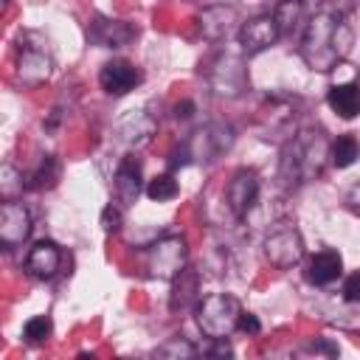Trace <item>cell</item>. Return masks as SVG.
<instances>
[{
	"label": "cell",
	"mask_w": 360,
	"mask_h": 360,
	"mask_svg": "<svg viewBox=\"0 0 360 360\" xmlns=\"http://www.w3.org/2000/svg\"><path fill=\"white\" fill-rule=\"evenodd\" d=\"M349 51H352V28L343 20V14L318 11L307 20L298 45V53L307 68L318 73H329L346 59Z\"/></svg>",
	"instance_id": "6da1fadb"
},
{
	"label": "cell",
	"mask_w": 360,
	"mask_h": 360,
	"mask_svg": "<svg viewBox=\"0 0 360 360\" xmlns=\"http://www.w3.org/2000/svg\"><path fill=\"white\" fill-rule=\"evenodd\" d=\"M329 141L321 129H301L287 141L281 155V180L287 186H301L315 177H321L326 158H329Z\"/></svg>",
	"instance_id": "7a4b0ae2"
},
{
	"label": "cell",
	"mask_w": 360,
	"mask_h": 360,
	"mask_svg": "<svg viewBox=\"0 0 360 360\" xmlns=\"http://www.w3.org/2000/svg\"><path fill=\"white\" fill-rule=\"evenodd\" d=\"M194 315H197L200 332L208 340H219V338H231L239 329L242 307L228 292H211V295L200 298V304L194 307Z\"/></svg>",
	"instance_id": "3957f363"
},
{
	"label": "cell",
	"mask_w": 360,
	"mask_h": 360,
	"mask_svg": "<svg viewBox=\"0 0 360 360\" xmlns=\"http://www.w3.org/2000/svg\"><path fill=\"white\" fill-rule=\"evenodd\" d=\"M53 73V56L48 51V42H42L34 34H22L17 42V79L25 87H37L48 82Z\"/></svg>",
	"instance_id": "277c9868"
},
{
	"label": "cell",
	"mask_w": 360,
	"mask_h": 360,
	"mask_svg": "<svg viewBox=\"0 0 360 360\" xmlns=\"http://www.w3.org/2000/svg\"><path fill=\"white\" fill-rule=\"evenodd\" d=\"M205 79L211 84V90L222 98H236L245 87H248V70L245 62L228 51H219L208 59L205 65Z\"/></svg>",
	"instance_id": "5b68a950"
},
{
	"label": "cell",
	"mask_w": 360,
	"mask_h": 360,
	"mask_svg": "<svg viewBox=\"0 0 360 360\" xmlns=\"http://www.w3.org/2000/svg\"><path fill=\"white\" fill-rule=\"evenodd\" d=\"M186 259H188L186 239L177 233H169L146 250V273H149V278L172 281L180 270H186Z\"/></svg>",
	"instance_id": "8992f818"
},
{
	"label": "cell",
	"mask_w": 360,
	"mask_h": 360,
	"mask_svg": "<svg viewBox=\"0 0 360 360\" xmlns=\"http://www.w3.org/2000/svg\"><path fill=\"white\" fill-rule=\"evenodd\" d=\"M191 160L200 163H214L219 160L231 146H233V127L225 121H211L205 127H200L188 141H186Z\"/></svg>",
	"instance_id": "52a82bcc"
},
{
	"label": "cell",
	"mask_w": 360,
	"mask_h": 360,
	"mask_svg": "<svg viewBox=\"0 0 360 360\" xmlns=\"http://www.w3.org/2000/svg\"><path fill=\"white\" fill-rule=\"evenodd\" d=\"M264 259L273 267H278V270L295 267L304 259V239H301V233L295 228H290V225L267 233V239H264Z\"/></svg>",
	"instance_id": "ba28073f"
},
{
	"label": "cell",
	"mask_w": 360,
	"mask_h": 360,
	"mask_svg": "<svg viewBox=\"0 0 360 360\" xmlns=\"http://www.w3.org/2000/svg\"><path fill=\"white\" fill-rule=\"evenodd\" d=\"M259 191H262V183H259V174L253 169L233 172V177L228 180V188H225V202H228L231 214L239 219L248 217V211L259 200Z\"/></svg>",
	"instance_id": "9c48e42d"
},
{
	"label": "cell",
	"mask_w": 360,
	"mask_h": 360,
	"mask_svg": "<svg viewBox=\"0 0 360 360\" xmlns=\"http://www.w3.org/2000/svg\"><path fill=\"white\" fill-rule=\"evenodd\" d=\"M278 37H281V28L273 14H259L248 22H242V28H239V45H242V53H248V56L267 51L270 45L278 42Z\"/></svg>",
	"instance_id": "30bf717a"
},
{
	"label": "cell",
	"mask_w": 360,
	"mask_h": 360,
	"mask_svg": "<svg viewBox=\"0 0 360 360\" xmlns=\"http://www.w3.org/2000/svg\"><path fill=\"white\" fill-rule=\"evenodd\" d=\"M31 236V214L17 200H3L0 205V245L6 250L22 245Z\"/></svg>",
	"instance_id": "8fae6325"
},
{
	"label": "cell",
	"mask_w": 360,
	"mask_h": 360,
	"mask_svg": "<svg viewBox=\"0 0 360 360\" xmlns=\"http://www.w3.org/2000/svg\"><path fill=\"white\" fill-rule=\"evenodd\" d=\"M138 37V28L112 17H93L87 25V39L96 48H124Z\"/></svg>",
	"instance_id": "7c38bea8"
},
{
	"label": "cell",
	"mask_w": 360,
	"mask_h": 360,
	"mask_svg": "<svg viewBox=\"0 0 360 360\" xmlns=\"http://www.w3.org/2000/svg\"><path fill=\"white\" fill-rule=\"evenodd\" d=\"M141 82H143V73L127 59H110L101 65V73H98V84L110 96H124L135 90Z\"/></svg>",
	"instance_id": "4fadbf2b"
},
{
	"label": "cell",
	"mask_w": 360,
	"mask_h": 360,
	"mask_svg": "<svg viewBox=\"0 0 360 360\" xmlns=\"http://www.w3.org/2000/svg\"><path fill=\"white\" fill-rule=\"evenodd\" d=\"M22 267L34 278H53L59 273V267H62V250H59V245L51 242V239L34 242L31 250L25 253Z\"/></svg>",
	"instance_id": "5bb4252c"
},
{
	"label": "cell",
	"mask_w": 360,
	"mask_h": 360,
	"mask_svg": "<svg viewBox=\"0 0 360 360\" xmlns=\"http://www.w3.org/2000/svg\"><path fill=\"white\" fill-rule=\"evenodd\" d=\"M112 194L124 205H132L138 200V194H141V158L138 155L121 158L115 177H112Z\"/></svg>",
	"instance_id": "9a60e30c"
},
{
	"label": "cell",
	"mask_w": 360,
	"mask_h": 360,
	"mask_svg": "<svg viewBox=\"0 0 360 360\" xmlns=\"http://www.w3.org/2000/svg\"><path fill=\"white\" fill-rule=\"evenodd\" d=\"M340 273H343V259H340V253H338V250H332V248L318 250L315 256H309L307 270H304L307 281H309V284H315V287H326V284L338 281V278H340Z\"/></svg>",
	"instance_id": "2e32d148"
},
{
	"label": "cell",
	"mask_w": 360,
	"mask_h": 360,
	"mask_svg": "<svg viewBox=\"0 0 360 360\" xmlns=\"http://www.w3.org/2000/svg\"><path fill=\"white\" fill-rule=\"evenodd\" d=\"M172 295H169V309L172 312H183V309H191L200 304V278L191 267L180 270L174 278H172Z\"/></svg>",
	"instance_id": "e0dca14e"
},
{
	"label": "cell",
	"mask_w": 360,
	"mask_h": 360,
	"mask_svg": "<svg viewBox=\"0 0 360 360\" xmlns=\"http://www.w3.org/2000/svg\"><path fill=\"white\" fill-rule=\"evenodd\" d=\"M326 104H329L332 112L340 115V118H354V115H360V84H357V82L332 84L329 93H326Z\"/></svg>",
	"instance_id": "ac0fdd59"
},
{
	"label": "cell",
	"mask_w": 360,
	"mask_h": 360,
	"mask_svg": "<svg viewBox=\"0 0 360 360\" xmlns=\"http://www.w3.org/2000/svg\"><path fill=\"white\" fill-rule=\"evenodd\" d=\"M118 135L127 146H143L152 135H155V121L149 112L138 110V112H129L121 124H118Z\"/></svg>",
	"instance_id": "d6986e66"
},
{
	"label": "cell",
	"mask_w": 360,
	"mask_h": 360,
	"mask_svg": "<svg viewBox=\"0 0 360 360\" xmlns=\"http://www.w3.org/2000/svg\"><path fill=\"white\" fill-rule=\"evenodd\" d=\"M200 25L208 39H225L236 25V11L228 6H214L200 17Z\"/></svg>",
	"instance_id": "ffe728a7"
},
{
	"label": "cell",
	"mask_w": 360,
	"mask_h": 360,
	"mask_svg": "<svg viewBox=\"0 0 360 360\" xmlns=\"http://www.w3.org/2000/svg\"><path fill=\"white\" fill-rule=\"evenodd\" d=\"M329 158L338 169H349L360 158V141L354 135H338L329 146Z\"/></svg>",
	"instance_id": "44dd1931"
},
{
	"label": "cell",
	"mask_w": 360,
	"mask_h": 360,
	"mask_svg": "<svg viewBox=\"0 0 360 360\" xmlns=\"http://www.w3.org/2000/svg\"><path fill=\"white\" fill-rule=\"evenodd\" d=\"M59 180V160L53 155H45L39 166L28 174V188H51Z\"/></svg>",
	"instance_id": "7402d4cb"
},
{
	"label": "cell",
	"mask_w": 360,
	"mask_h": 360,
	"mask_svg": "<svg viewBox=\"0 0 360 360\" xmlns=\"http://www.w3.org/2000/svg\"><path fill=\"white\" fill-rule=\"evenodd\" d=\"M304 11H307L304 0H281L278 8H276V14H273L276 22H278V28H281V34L292 31V28L304 20Z\"/></svg>",
	"instance_id": "603a6c76"
},
{
	"label": "cell",
	"mask_w": 360,
	"mask_h": 360,
	"mask_svg": "<svg viewBox=\"0 0 360 360\" xmlns=\"http://www.w3.org/2000/svg\"><path fill=\"white\" fill-rule=\"evenodd\" d=\"M177 194H180V186H177V180L172 174H158V177H152L146 183V197L155 200V202H169Z\"/></svg>",
	"instance_id": "cb8c5ba5"
},
{
	"label": "cell",
	"mask_w": 360,
	"mask_h": 360,
	"mask_svg": "<svg viewBox=\"0 0 360 360\" xmlns=\"http://www.w3.org/2000/svg\"><path fill=\"white\" fill-rule=\"evenodd\" d=\"M51 332H53V323H51L48 315H34V318H28L25 326H22V338H25L28 343H34V346L45 343V340L51 338Z\"/></svg>",
	"instance_id": "d4e9b609"
},
{
	"label": "cell",
	"mask_w": 360,
	"mask_h": 360,
	"mask_svg": "<svg viewBox=\"0 0 360 360\" xmlns=\"http://www.w3.org/2000/svg\"><path fill=\"white\" fill-rule=\"evenodd\" d=\"M155 354H158V357H194L197 349H194L186 338H169Z\"/></svg>",
	"instance_id": "484cf974"
},
{
	"label": "cell",
	"mask_w": 360,
	"mask_h": 360,
	"mask_svg": "<svg viewBox=\"0 0 360 360\" xmlns=\"http://www.w3.org/2000/svg\"><path fill=\"white\" fill-rule=\"evenodd\" d=\"M22 177V172H17L14 166H3V172H0V188H3V200H14V194L17 191H22L25 188V183H14V180H20Z\"/></svg>",
	"instance_id": "4316f807"
},
{
	"label": "cell",
	"mask_w": 360,
	"mask_h": 360,
	"mask_svg": "<svg viewBox=\"0 0 360 360\" xmlns=\"http://www.w3.org/2000/svg\"><path fill=\"white\" fill-rule=\"evenodd\" d=\"M121 222H124V214H121V208L110 202V205L101 211V228H104L107 233H118V231H121Z\"/></svg>",
	"instance_id": "83f0119b"
},
{
	"label": "cell",
	"mask_w": 360,
	"mask_h": 360,
	"mask_svg": "<svg viewBox=\"0 0 360 360\" xmlns=\"http://www.w3.org/2000/svg\"><path fill=\"white\" fill-rule=\"evenodd\" d=\"M343 301H349V304H360V270H354L352 276H346L343 278Z\"/></svg>",
	"instance_id": "f1b7e54d"
},
{
	"label": "cell",
	"mask_w": 360,
	"mask_h": 360,
	"mask_svg": "<svg viewBox=\"0 0 360 360\" xmlns=\"http://www.w3.org/2000/svg\"><path fill=\"white\" fill-rule=\"evenodd\" d=\"M188 163H194V160H191V152H188V146H186V141H183L180 146L172 149V155H169V169H180V166H188Z\"/></svg>",
	"instance_id": "f546056e"
},
{
	"label": "cell",
	"mask_w": 360,
	"mask_h": 360,
	"mask_svg": "<svg viewBox=\"0 0 360 360\" xmlns=\"http://www.w3.org/2000/svg\"><path fill=\"white\" fill-rule=\"evenodd\" d=\"M239 329H242V332H248V335H259V332H262V323H259V318H256V315L242 312V315H239Z\"/></svg>",
	"instance_id": "4dcf8cb0"
},
{
	"label": "cell",
	"mask_w": 360,
	"mask_h": 360,
	"mask_svg": "<svg viewBox=\"0 0 360 360\" xmlns=\"http://www.w3.org/2000/svg\"><path fill=\"white\" fill-rule=\"evenodd\" d=\"M307 349H309V352H323V354H329V357H338V354H340V349H338L335 343H329V340H315V343H309Z\"/></svg>",
	"instance_id": "1f68e13d"
},
{
	"label": "cell",
	"mask_w": 360,
	"mask_h": 360,
	"mask_svg": "<svg viewBox=\"0 0 360 360\" xmlns=\"http://www.w3.org/2000/svg\"><path fill=\"white\" fill-rule=\"evenodd\" d=\"M194 115V101H177L174 104V118H180V121H186V118H191Z\"/></svg>",
	"instance_id": "d6a6232c"
},
{
	"label": "cell",
	"mask_w": 360,
	"mask_h": 360,
	"mask_svg": "<svg viewBox=\"0 0 360 360\" xmlns=\"http://www.w3.org/2000/svg\"><path fill=\"white\" fill-rule=\"evenodd\" d=\"M346 202H349V208H352V211L360 217V180H357V183L349 188V194H346Z\"/></svg>",
	"instance_id": "836d02e7"
},
{
	"label": "cell",
	"mask_w": 360,
	"mask_h": 360,
	"mask_svg": "<svg viewBox=\"0 0 360 360\" xmlns=\"http://www.w3.org/2000/svg\"><path fill=\"white\" fill-rule=\"evenodd\" d=\"M6 6H8V0H3V8H6Z\"/></svg>",
	"instance_id": "e575fe53"
}]
</instances>
